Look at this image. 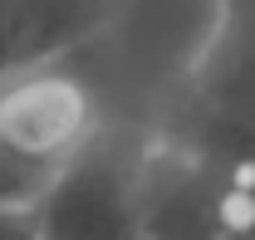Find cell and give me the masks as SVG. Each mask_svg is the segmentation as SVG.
Listing matches in <instances>:
<instances>
[{
    "label": "cell",
    "instance_id": "9",
    "mask_svg": "<svg viewBox=\"0 0 255 240\" xmlns=\"http://www.w3.org/2000/svg\"><path fill=\"white\" fill-rule=\"evenodd\" d=\"M221 240H255V216H246L241 226H231V231H226Z\"/></svg>",
    "mask_w": 255,
    "mask_h": 240
},
{
    "label": "cell",
    "instance_id": "8",
    "mask_svg": "<svg viewBox=\"0 0 255 240\" xmlns=\"http://www.w3.org/2000/svg\"><path fill=\"white\" fill-rule=\"evenodd\" d=\"M15 74V54H10V39H5V25H0V84Z\"/></svg>",
    "mask_w": 255,
    "mask_h": 240
},
{
    "label": "cell",
    "instance_id": "2",
    "mask_svg": "<svg viewBox=\"0 0 255 240\" xmlns=\"http://www.w3.org/2000/svg\"><path fill=\"white\" fill-rule=\"evenodd\" d=\"M132 152L137 142L98 127L34 201L39 240H137Z\"/></svg>",
    "mask_w": 255,
    "mask_h": 240
},
{
    "label": "cell",
    "instance_id": "1",
    "mask_svg": "<svg viewBox=\"0 0 255 240\" xmlns=\"http://www.w3.org/2000/svg\"><path fill=\"white\" fill-rule=\"evenodd\" d=\"M137 240H221L255 216V191H241L172 137H147L132 152Z\"/></svg>",
    "mask_w": 255,
    "mask_h": 240
},
{
    "label": "cell",
    "instance_id": "6",
    "mask_svg": "<svg viewBox=\"0 0 255 240\" xmlns=\"http://www.w3.org/2000/svg\"><path fill=\"white\" fill-rule=\"evenodd\" d=\"M0 240H39L34 211H0Z\"/></svg>",
    "mask_w": 255,
    "mask_h": 240
},
{
    "label": "cell",
    "instance_id": "4",
    "mask_svg": "<svg viewBox=\"0 0 255 240\" xmlns=\"http://www.w3.org/2000/svg\"><path fill=\"white\" fill-rule=\"evenodd\" d=\"M187 98L201 103V108L255 122V44L231 20H216V30L206 34L201 54L191 59Z\"/></svg>",
    "mask_w": 255,
    "mask_h": 240
},
{
    "label": "cell",
    "instance_id": "7",
    "mask_svg": "<svg viewBox=\"0 0 255 240\" xmlns=\"http://www.w3.org/2000/svg\"><path fill=\"white\" fill-rule=\"evenodd\" d=\"M221 20H231V25L255 44V0H226V5H221Z\"/></svg>",
    "mask_w": 255,
    "mask_h": 240
},
{
    "label": "cell",
    "instance_id": "5",
    "mask_svg": "<svg viewBox=\"0 0 255 240\" xmlns=\"http://www.w3.org/2000/svg\"><path fill=\"white\" fill-rule=\"evenodd\" d=\"M59 167L10 147V142H0V211H34V201L44 196V186L54 181Z\"/></svg>",
    "mask_w": 255,
    "mask_h": 240
},
{
    "label": "cell",
    "instance_id": "3",
    "mask_svg": "<svg viewBox=\"0 0 255 240\" xmlns=\"http://www.w3.org/2000/svg\"><path fill=\"white\" fill-rule=\"evenodd\" d=\"M98 103L79 79L39 64L25 74H10L0 84V142L30 152L39 162H69L74 152L94 137Z\"/></svg>",
    "mask_w": 255,
    "mask_h": 240
}]
</instances>
